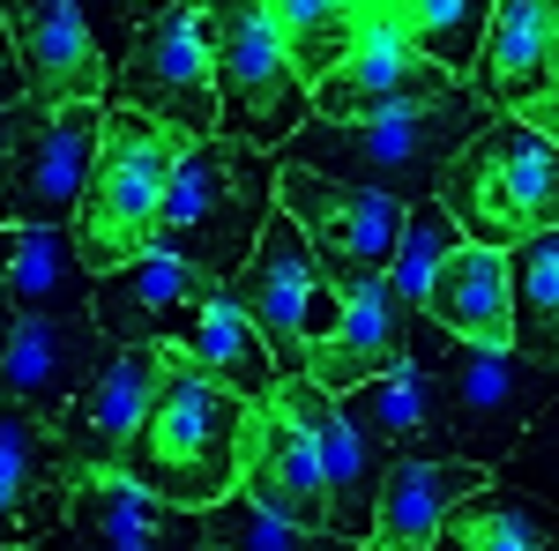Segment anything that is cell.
I'll return each instance as SVG.
<instances>
[{"label":"cell","instance_id":"cell-29","mask_svg":"<svg viewBox=\"0 0 559 551\" xmlns=\"http://www.w3.org/2000/svg\"><path fill=\"white\" fill-rule=\"evenodd\" d=\"M508 321H515L508 350L559 366V224L508 254Z\"/></svg>","mask_w":559,"mask_h":551},{"label":"cell","instance_id":"cell-6","mask_svg":"<svg viewBox=\"0 0 559 551\" xmlns=\"http://www.w3.org/2000/svg\"><path fill=\"white\" fill-rule=\"evenodd\" d=\"M179 134L142 120L128 105H105V134H97V165L75 202V254L90 276H112L157 247V209H165V179H173Z\"/></svg>","mask_w":559,"mask_h":551},{"label":"cell","instance_id":"cell-30","mask_svg":"<svg viewBox=\"0 0 559 551\" xmlns=\"http://www.w3.org/2000/svg\"><path fill=\"white\" fill-rule=\"evenodd\" d=\"M261 15L284 45V60L299 68V83L313 89L350 52L358 23H366V0H261Z\"/></svg>","mask_w":559,"mask_h":551},{"label":"cell","instance_id":"cell-12","mask_svg":"<svg viewBox=\"0 0 559 551\" xmlns=\"http://www.w3.org/2000/svg\"><path fill=\"white\" fill-rule=\"evenodd\" d=\"M455 75L432 68L426 45L395 23H358L350 52L313 83L306 97V120H381V112H411V105H432L448 97Z\"/></svg>","mask_w":559,"mask_h":551},{"label":"cell","instance_id":"cell-28","mask_svg":"<svg viewBox=\"0 0 559 551\" xmlns=\"http://www.w3.org/2000/svg\"><path fill=\"white\" fill-rule=\"evenodd\" d=\"M432 551H559V514L545 500L515 492V484L485 477L471 500H455Z\"/></svg>","mask_w":559,"mask_h":551},{"label":"cell","instance_id":"cell-16","mask_svg":"<svg viewBox=\"0 0 559 551\" xmlns=\"http://www.w3.org/2000/svg\"><path fill=\"white\" fill-rule=\"evenodd\" d=\"M336 298H344L336 328L321 343H306V381L329 387V395H350V387L411 366V328H418V313L395 298L388 276H350V284H336Z\"/></svg>","mask_w":559,"mask_h":551},{"label":"cell","instance_id":"cell-32","mask_svg":"<svg viewBox=\"0 0 559 551\" xmlns=\"http://www.w3.org/2000/svg\"><path fill=\"white\" fill-rule=\"evenodd\" d=\"M463 247V231L448 224V209L440 202H411L403 209V239H395V261H388V284H395V298L418 313L426 306V284H432V268Z\"/></svg>","mask_w":559,"mask_h":551},{"label":"cell","instance_id":"cell-40","mask_svg":"<svg viewBox=\"0 0 559 551\" xmlns=\"http://www.w3.org/2000/svg\"><path fill=\"white\" fill-rule=\"evenodd\" d=\"M8 328H15V306H8V291H0V350H8Z\"/></svg>","mask_w":559,"mask_h":551},{"label":"cell","instance_id":"cell-38","mask_svg":"<svg viewBox=\"0 0 559 551\" xmlns=\"http://www.w3.org/2000/svg\"><path fill=\"white\" fill-rule=\"evenodd\" d=\"M105 8H112V15H120L128 31H142V23H150L157 8H173V0H105Z\"/></svg>","mask_w":559,"mask_h":551},{"label":"cell","instance_id":"cell-15","mask_svg":"<svg viewBox=\"0 0 559 551\" xmlns=\"http://www.w3.org/2000/svg\"><path fill=\"white\" fill-rule=\"evenodd\" d=\"M75 484H83V463L68 455V440L45 418L0 403V551L45 544L68 522Z\"/></svg>","mask_w":559,"mask_h":551},{"label":"cell","instance_id":"cell-10","mask_svg":"<svg viewBox=\"0 0 559 551\" xmlns=\"http://www.w3.org/2000/svg\"><path fill=\"white\" fill-rule=\"evenodd\" d=\"M97 134H105V105H45V97H31V128H23L15 157L0 171V224L68 231L90 187V165H97Z\"/></svg>","mask_w":559,"mask_h":551},{"label":"cell","instance_id":"cell-4","mask_svg":"<svg viewBox=\"0 0 559 551\" xmlns=\"http://www.w3.org/2000/svg\"><path fill=\"white\" fill-rule=\"evenodd\" d=\"M432 202L448 209V224H455L471 247L515 254V247H530L537 231L559 224V149L530 128V120L492 112V120L448 157Z\"/></svg>","mask_w":559,"mask_h":551},{"label":"cell","instance_id":"cell-19","mask_svg":"<svg viewBox=\"0 0 559 551\" xmlns=\"http://www.w3.org/2000/svg\"><path fill=\"white\" fill-rule=\"evenodd\" d=\"M0 23H8V45L23 60L31 97H45V105H97L112 89V68H105V52H97L75 0H0Z\"/></svg>","mask_w":559,"mask_h":551},{"label":"cell","instance_id":"cell-27","mask_svg":"<svg viewBox=\"0 0 559 551\" xmlns=\"http://www.w3.org/2000/svg\"><path fill=\"white\" fill-rule=\"evenodd\" d=\"M173 350L202 381H216L224 395H239V403H269V395H276V358H269V343L254 336V321L239 313V298L224 291V284L202 298V313L187 321V336H179Z\"/></svg>","mask_w":559,"mask_h":551},{"label":"cell","instance_id":"cell-21","mask_svg":"<svg viewBox=\"0 0 559 551\" xmlns=\"http://www.w3.org/2000/svg\"><path fill=\"white\" fill-rule=\"evenodd\" d=\"M336 410H344V424L358 440H373L381 455H426V463H448V455H455L440 381H432L418 358L395 366V373H381V381L350 387V395H336ZM455 463H463V455H455Z\"/></svg>","mask_w":559,"mask_h":551},{"label":"cell","instance_id":"cell-8","mask_svg":"<svg viewBox=\"0 0 559 551\" xmlns=\"http://www.w3.org/2000/svg\"><path fill=\"white\" fill-rule=\"evenodd\" d=\"M112 97L173 128L179 142L216 134V38H210V0H173L128 38V60L112 75Z\"/></svg>","mask_w":559,"mask_h":551},{"label":"cell","instance_id":"cell-42","mask_svg":"<svg viewBox=\"0 0 559 551\" xmlns=\"http://www.w3.org/2000/svg\"><path fill=\"white\" fill-rule=\"evenodd\" d=\"M31 551H45V544H31Z\"/></svg>","mask_w":559,"mask_h":551},{"label":"cell","instance_id":"cell-20","mask_svg":"<svg viewBox=\"0 0 559 551\" xmlns=\"http://www.w3.org/2000/svg\"><path fill=\"white\" fill-rule=\"evenodd\" d=\"M202 544V514L150 500L128 477H83L68 522L45 537V551H194Z\"/></svg>","mask_w":559,"mask_h":551},{"label":"cell","instance_id":"cell-31","mask_svg":"<svg viewBox=\"0 0 559 551\" xmlns=\"http://www.w3.org/2000/svg\"><path fill=\"white\" fill-rule=\"evenodd\" d=\"M366 23H395L426 45L432 68L448 75H471L485 23H492V0H366Z\"/></svg>","mask_w":559,"mask_h":551},{"label":"cell","instance_id":"cell-37","mask_svg":"<svg viewBox=\"0 0 559 551\" xmlns=\"http://www.w3.org/2000/svg\"><path fill=\"white\" fill-rule=\"evenodd\" d=\"M515 120H530V128H537V134H545V142L559 149V97H537V105H522Z\"/></svg>","mask_w":559,"mask_h":551},{"label":"cell","instance_id":"cell-36","mask_svg":"<svg viewBox=\"0 0 559 551\" xmlns=\"http://www.w3.org/2000/svg\"><path fill=\"white\" fill-rule=\"evenodd\" d=\"M15 97H31V83H23V60H15L8 23H0V105H15Z\"/></svg>","mask_w":559,"mask_h":551},{"label":"cell","instance_id":"cell-26","mask_svg":"<svg viewBox=\"0 0 559 551\" xmlns=\"http://www.w3.org/2000/svg\"><path fill=\"white\" fill-rule=\"evenodd\" d=\"M0 291L23 313H90L97 276L83 268L68 231H45V224H0Z\"/></svg>","mask_w":559,"mask_h":551},{"label":"cell","instance_id":"cell-33","mask_svg":"<svg viewBox=\"0 0 559 551\" xmlns=\"http://www.w3.org/2000/svg\"><path fill=\"white\" fill-rule=\"evenodd\" d=\"M202 537L224 551H358L344 537H313V529H292V522H276V514H261L247 492H231V500H216L202 514Z\"/></svg>","mask_w":559,"mask_h":551},{"label":"cell","instance_id":"cell-22","mask_svg":"<svg viewBox=\"0 0 559 551\" xmlns=\"http://www.w3.org/2000/svg\"><path fill=\"white\" fill-rule=\"evenodd\" d=\"M492 469L477 463H426V455H388L381 469V500H373V529L366 551H432L440 522L455 514V500H471Z\"/></svg>","mask_w":559,"mask_h":551},{"label":"cell","instance_id":"cell-18","mask_svg":"<svg viewBox=\"0 0 559 551\" xmlns=\"http://www.w3.org/2000/svg\"><path fill=\"white\" fill-rule=\"evenodd\" d=\"M210 291H216V276H202L194 261L165 254V247H150L142 261L112 268V276H97V291H90V321H97V336H105V343H179Z\"/></svg>","mask_w":559,"mask_h":551},{"label":"cell","instance_id":"cell-17","mask_svg":"<svg viewBox=\"0 0 559 551\" xmlns=\"http://www.w3.org/2000/svg\"><path fill=\"white\" fill-rule=\"evenodd\" d=\"M97 358H105V336L90 313H23L8 328V350H0V403L60 424V410L97 373Z\"/></svg>","mask_w":559,"mask_h":551},{"label":"cell","instance_id":"cell-5","mask_svg":"<svg viewBox=\"0 0 559 551\" xmlns=\"http://www.w3.org/2000/svg\"><path fill=\"white\" fill-rule=\"evenodd\" d=\"M411 358L440 381L455 455L477 463V469H500L515 455V440L537 424V410L559 403V366H537V358H522V350L455 343V336H440L426 313H418V328H411Z\"/></svg>","mask_w":559,"mask_h":551},{"label":"cell","instance_id":"cell-13","mask_svg":"<svg viewBox=\"0 0 559 551\" xmlns=\"http://www.w3.org/2000/svg\"><path fill=\"white\" fill-rule=\"evenodd\" d=\"M173 373V343H105L97 373L83 381V395L60 410V440L83 463V477H112V463L128 455V440L142 432L157 387Z\"/></svg>","mask_w":559,"mask_h":551},{"label":"cell","instance_id":"cell-7","mask_svg":"<svg viewBox=\"0 0 559 551\" xmlns=\"http://www.w3.org/2000/svg\"><path fill=\"white\" fill-rule=\"evenodd\" d=\"M210 38H216V134L276 157L306 128L313 89L284 60L261 0H210Z\"/></svg>","mask_w":559,"mask_h":551},{"label":"cell","instance_id":"cell-34","mask_svg":"<svg viewBox=\"0 0 559 551\" xmlns=\"http://www.w3.org/2000/svg\"><path fill=\"white\" fill-rule=\"evenodd\" d=\"M500 484H515V492H530V500H545V507L559 514V403H545L537 410V424L515 440V455L492 469Z\"/></svg>","mask_w":559,"mask_h":551},{"label":"cell","instance_id":"cell-14","mask_svg":"<svg viewBox=\"0 0 559 551\" xmlns=\"http://www.w3.org/2000/svg\"><path fill=\"white\" fill-rule=\"evenodd\" d=\"M269 403L299 424L306 447H313V463H321V484H329V537H344V544L366 551L388 455L373 447V440H358V432L344 424V410H336V395L313 387L306 373H276V395H269Z\"/></svg>","mask_w":559,"mask_h":551},{"label":"cell","instance_id":"cell-9","mask_svg":"<svg viewBox=\"0 0 559 551\" xmlns=\"http://www.w3.org/2000/svg\"><path fill=\"white\" fill-rule=\"evenodd\" d=\"M224 291L239 298V313H247L254 336L269 343L276 373H306V343H321L329 328H336V313H344V298H336V284H329V268L313 261L306 231L284 209H269V224H261L247 268H239Z\"/></svg>","mask_w":559,"mask_h":551},{"label":"cell","instance_id":"cell-23","mask_svg":"<svg viewBox=\"0 0 559 551\" xmlns=\"http://www.w3.org/2000/svg\"><path fill=\"white\" fill-rule=\"evenodd\" d=\"M239 492H247L261 514L329 537V484H321V463H313L306 432L284 418L276 403H254V440H247V477H239Z\"/></svg>","mask_w":559,"mask_h":551},{"label":"cell","instance_id":"cell-1","mask_svg":"<svg viewBox=\"0 0 559 551\" xmlns=\"http://www.w3.org/2000/svg\"><path fill=\"white\" fill-rule=\"evenodd\" d=\"M247 440H254V403L224 395V387L202 381L173 350V373L157 387L142 432L128 440V455L112 463V477L142 484V492L165 500V507L210 514L216 500L239 492V477H247Z\"/></svg>","mask_w":559,"mask_h":551},{"label":"cell","instance_id":"cell-11","mask_svg":"<svg viewBox=\"0 0 559 551\" xmlns=\"http://www.w3.org/2000/svg\"><path fill=\"white\" fill-rule=\"evenodd\" d=\"M276 209L306 231V247L329 268V284L388 276L395 239H403V202H388L373 187H344V179L299 171V165H276Z\"/></svg>","mask_w":559,"mask_h":551},{"label":"cell","instance_id":"cell-39","mask_svg":"<svg viewBox=\"0 0 559 551\" xmlns=\"http://www.w3.org/2000/svg\"><path fill=\"white\" fill-rule=\"evenodd\" d=\"M545 97H559V0H552V38H545Z\"/></svg>","mask_w":559,"mask_h":551},{"label":"cell","instance_id":"cell-25","mask_svg":"<svg viewBox=\"0 0 559 551\" xmlns=\"http://www.w3.org/2000/svg\"><path fill=\"white\" fill-rule=\"evenodd\" d=\"M545 38H552V0H492L485 45L471 60V97L492 112H522L545 97Z\"/></svg>","mask_w":559,"mask_h":551},{"label":"cell","instance_id":"cell-35","mask_svg":"<svg viewBox=\"0 0 559 551\" xmlns=\"http://www.w3.org/2000/svg\"><path fill=\"white\" fill-rule=\"evenodd\" d=\"M23 128H31V97L0 105V171H8V157H15V142H23Z\"/></svg>","mask_w":559,"mask_h":551},{"label":"cell","instance_id":"cell-24","mask_svg":"<svg viewBox=\"0 0 559 551\" xmlns=\"http://www.w3.org/2000/svg\"><path fill=\"white\" fill-rule=\"evenodd\" d=\"M426 313L440 336L455 343H477V350H508L515 343V321H508V254H492V247H455V254L432 268L426 284Z\"/></svg>","mask_w":559,"mask_h":551},{"label":"cell","instance_id":"cell-3","mask_svg":"<svg viewBox=\"0 0 559 551\" xmlns=\"http://www.w3.org/2000/svg\"><path fill=\"white\" fill-rule=\"evenodd\" d=\"M276 209V157L247 142H179L173 179H165V209H157V247L194 261L202 276L231 284L254 254L261 224Z\"/></svg>","mask_w":559,"mask_h":551},{"label":"cell","instance_id":"cell-2","mask_svg":"<svg viewBox=\"0 0 559 551\" xmlns=\"http://www.w3.org/2000/svg\"><path fill=\"white\" fill-rule=\"evenodd\" d=\"M485 120H492V105L455 83L448 97L411 105V112H381V120H306V128L276 149V165L321 171V179H344V187H373V194H388V202L411 209V202H432L448 157H455Z\"/></svg>","mask_w":559,"mask_h":551},{"label":"cell","instance_id":"cell-41","mask_svg":"<svg viewBox=\"0 0 559 551\" xmlns=\"http://www.w3.org/2000/svg\"><path fill=\"white\" fill-rule=\"evenodd\" d=\"M194 551H224V544H210V537H202V544H194Z\"/></svg>","mask_w":559,"mask_h":551}]
</instances>
